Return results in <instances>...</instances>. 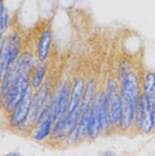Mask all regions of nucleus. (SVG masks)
I'll return each mask as SVG.
<instances>
[{
	"label": "nucleus",
	"mask_w": 155,
	"mask_h": 156,
	"mask_svg": "<svg viewBox=\"0 0 155 156\" xmlns=\"http://www.w3.org/2000/svg\"><path fill=\"white\" fill-rule=\"evenodd\" d=\"M53 92V77L48 75L41 87L34 93L30 111L27 118L14 132L23 136L28 135Z\"/></svg>",
	"instance_id": "obj_1"
},
{
	"label": "nucleus",
	"mask_w": 155,
	"mask_h": 156,
	"mask_svg": "<svg viewBox=\"0 0 155 156\" xmlns=\"http://www.w3.org/2000/svg\"><path fill=\"white\" fill-rule=\"evenodd\" d=\"M139 83L134 73H128L123 82L122 88V122L124 129L128 128L132 123L136 111L139 93Z\"/></svg>",
	"instance_id": "obj_2"
},
{
	"label": "nucleus",
	"mask_w": 155,
	"mask_h": 156,
	"mask_svg": "<svg viewBox=\"0 0 155 156\" xmlns=\"http://www.w3.org/2000/svg\"><path fill=\"white\" fill-rule=\"evenodd\" d=\"M22 51L21 39L17 33H14L3 37V46L0 56V83Z\"/></svg>",
	"instance_id": "obj_3"
},
{
	"label": "nucleus",
	"mask_w": 155,
	"mask_h": 156,
	"mask_svg": "<svg viewBox=\"0 0 155 156\" xmlns=\"http://www.w3.org/2000/svg\"><path fill=\"white\" fill-rule=\"evenodd\" d=\"M32 72H23L14 84L6 100L2 110L7 117L17 107L25 96L30 86V78Z\"/></svg>",
	"instance_id": "obj_4"
},
{
	"label": "nucleus",
	"mask_w": 155,
	"mask_h": 156,
	"mask_svg": "<svg viewBox=\"0 0 155 156\" xmlns=\"http://www.w3.org/2000/svg\"><path fill=\"white\" fill-rule=\"evenodd\" d=\"M34 93V91L30 85L25 96L15 108L6 117L7 126L12 132H14L27 118L30 111Z\"/></svg>",
	"instance_id": "obj_5"
},
{
	"label": "nucleus",
	"mask_w": 155,
	"mask_h": 156,
	"mask_svg": "<svg viewBox=\"0 0 155 156\" xmlns=\"http://www.w3.org/2000/svg\"><path fill=\"white\" fill-rule=\"evenodd\" d=\"M108 105L110 120L115 125H119L122 122L121 99L118 94L116 82L110 80L108 83Z\"/></svg>",
	"instance_id": "obj_6"
},
{
	"label": "nucleus",
	"mask_w": 155,
	"mask_h": 156,
	"mask_svg": "<svg viewBox=\"0 0 155 156\" xmlns=\"http://www.w3.org/2000/svg\"><path fill=\"white\" fill-rule=\"evenodd\" d=\"M53 36L50 29L44 30L40 34L35 53V57L39 62H50L52 56Z\"/></svg>",
	"instance_id": "obj_7"
},
{
	"label": "nucleus",
	"mask_w": 155,
	"mask_h": 156,
	"mask_svg": "<svg viewBox=\"0 0 155 156\" xmlns=\"http://www.w3.org/2000/svg\"><path fill=\"white\" fill-rule=\"evenodd\" d=\"M71 84L70 82H65L60 91L57 94L56 108L54 116V122L59 118L65 116L68 114V108L70 102Z\"/></svg>",
	"instance_id": "obj_8"
},
{
	"label": "nucleus",
	"mask_w": 155,
	"mask_h": 156,
	"mask_svg": "<svg viewBox=\"0 0 155 156\" xmlns=\"http://www.w3.org/2000/svg\"><path fill=\"white\" fill-rule=\"evenodd\" d=\"M81 115V106L77 107L73 112L67 115L62 123L60 140L68 138L74 132L78 124Z\"/></svg>",
	"instance_id": "obj_9"
},
{
	"label": "nucleus",
	"mask_w": 155,
	"mask_h": 156,
	"mask_svg": "<svg viewBox=\"0 0 155 156\" xmlns=\"http://www.w3.org/2000/svg\"><path fill=\"white\" fill-rule=\"evenodd\" d=\"M50 62H38L34 67L30 78V85L35 91L38 90L46 79L50 72Z\"/></svg>",
	"instance_id": "obj_10"
},
{
	"label": "nucleus",
	"mask_w": 155,
	"mask_h": 156,
	"mask_svg": "<svg viewBox=\"0 0 155 156\" xmlns=\"http://www.w3.org/2000/svg\"><path fill=\"white\" fill-rule=\"evenodd\" d=\"M102 129L100 94L97 96L93 102V106L91 108V115L90 120V127L89 135L91 139L96 138Z\"/></svg>",
	"instance_id": "obj_11"
},
{
	"label": "nucleus",
	"mask_w": 155,
	"mask_h": 156,
	"mask_svg": "<svg viewBox=\"0 0 155 156\" xmlns=\"http://www.w3.org/2000/svg\"><path fill=\"white\" fill-rule=\"evenodd\" d=\"M84 89L85 83L84 80L81 78L77 79L71 87L68 113L73 112L77 107H79L80 101L81 98H83Z\"/></svg>",
	"instance_id": "obj_12"
},
{
	"label": "nucleus",
	"mask_w": 155,
	"mask_h": 156,
	"mask_svg": "<svg viewBox=\"0 0 155 156\" xmlns=\"http://www.w3.org/2000/svg\"><path fill=\"white\" fill-rule=\"evenodd\" d=\"M140 113V127L143 132L149 133L153 127V120L151 107L145 96L141 99Z\"/></svg>",
	"instance_id": "obj_13"
},
{
	"label": "nucleus",
	"mask_w": 155,
	"mask_h": 156,
	"mask_svg": "<svg viewBox=\"0 0 155 156\" xmlns=\"http://www.w3.org/2000/svg\"><path fill=\"white\" fill-rule=\"evenodd\" d=\"M91 115V108L82 112V116L76 127V132L75 133L74 139L77 142L84 140L89 135Z\"/></svg>",
	"instance_id": "obj_14"
},
{
	"label": "nucleus",
	"mask_w": 155,
	"mask_h": 156,
	"mask_svg": "<svg viewBox=\"0 0 155 156\" xmlns=\"http://www.w3.org/2000/svg\"><path fill=\"white\" fill-rule=\"evenodd\" d=\"M144 89L150 106L155 103V75L153 73H148L145 80Z\"/></svg>",
	"instance_id": "obj_15"
},
{
	"label": "nucleus",
	"mask_w": 155,
	"mask_h": 156,
	"mask_svg": "<svg viewBox=\"0 0 155 156\" xmlns=\"http://www.w3.org/2000/svg\"><path fill=\"white\" fill-rule=\"evenodd\" d=\"M100 105L102 129H107L109 124V112L108 105V99L104 93L100 94Z\"/></svg>",
	"instance_id": "obj_16"
},
{
	"label": "nucleus",
	"mask_w": 155,
	"mask_h": 156,
	"mask_svg": "<svg viewBox=\"0 0 155 156\" xmlns=\"http://www.w3.org/2000/svg\"><path fill=\"white\" fill-rule=\"evenodd\" d=\"M94 90H95V83L94 80H92L88 83L86 88L84 89V91L83 95L81 105L82 112L91 108V105L92 102Z\"/></svg>",
	"instance_id": "obj_17"
},
{
	"label": "nucleus",
	"mask_w": 155,
	"mask_h": 156,
	"mask_svg": "<svg viewBox=\"0 0 155 156\" xmlns=\"http://www.w3.org/2000/svg\"><path fill=\"white\" fill-rule=\"evenodd\" d=\"M9 17L6 12L2 2H0V41L3 39L4 34L8 27Z\"/></svg>",
	"instance_id": "obj_18"
},
{
	"label": "nucleus",
	"mask_w": 155,
	"mask_h": 156,
	"mask_svg": "<svg viewBox=\"0 0 155 156\" xmlns=\"http://www.w3.org/2000/svg\"><path fill=\"white\" fill-rule=\"evenodd\" d=\"M7 155H9V156H19L21 155V154L19 152H9L7 154Z\"/></svg>",
	"instance_id": "obj_19"
},
{
	"label": "nucleus",
	"mask_w": 155,
	"mask_h": 156,
	"mask_svg": "<svg viewBox=\"0 0 155 156\" xmlns=\"http://www.w3.org/2000/svg\"><path fill=\"white\" fill-rule=\"evenodd\" d=\"M3 46V39L0 41V56H1V54H2Z\"/></svg>",
	"instance_id": "obj_20"
}]
</instances>
